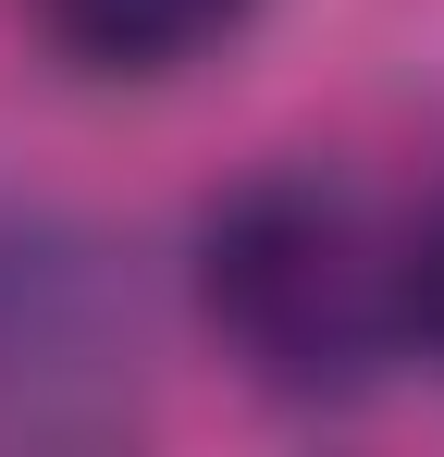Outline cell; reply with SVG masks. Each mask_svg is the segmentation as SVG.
Segmentation results:
<instances>
[{
	"mask_svg": "<svg viewBox=\"0 0 444 457\" xmlns=\"http://www.w3.org/2000/svg\"><path fill=\"white\" fill-rule=\"evenodd\" d=\"M198 297H210V334L272 395H358L382 346L407 334V260L370 235L346 186L259 173L198 235Z\"/></svg>",
	"mask_w": 444,
	"mask_h": 457,
	"instance_id": "6da1fadb",
	"label": "cell"
},
{
	"mask_svg": "<svg viewBox=\"0 0 444 457\" xmlns=\"http://www.w3.org/2000/svg\"><path fill=\"white\" fill-rule=\"evenodd\" d=\"M37 12L86 75H185L247 25V0H37Z\"/></svg>",
	"mask_w": 444,
	"mask_h": 457,
	"instance_id": "7a4b0ae2",
	"label": "cell"
},
{
	"mask_svg": "<svg viewBox=\"0 0 444 457\" xmlns=\"http://www.w3.org/2000/svg\"><path fill=\"white\" fill-rule=\"evenodd\" d=\"M407 321H420V334L444 346V211L407 235Z\"/></svg>",
	"mask_w": 444,
	"mask_h": 457,
	"instance_id": "3957f363",
	"label": "cell"
}]
</instances>
